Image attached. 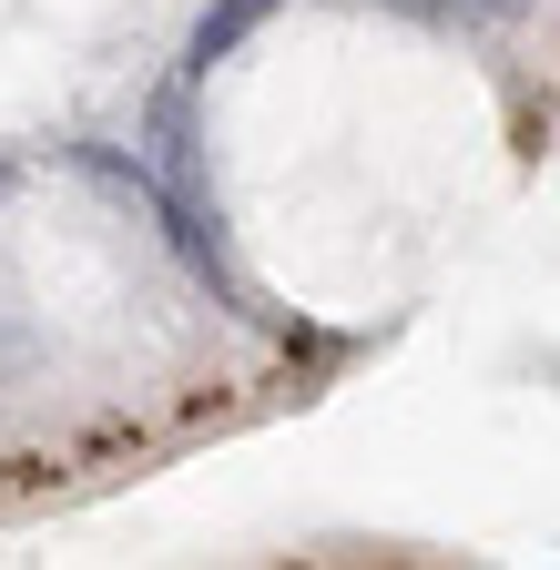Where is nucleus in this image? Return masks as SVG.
<instances>
[{
	"label": "nucleus",
	"mask_w": 560,
	"mask_h": 570,
	"mask_svg": "<svg viewBox=\"0 0 560 570\" xmlns=\"http://www.w3.org/2000/svg\"><path fill=\"white\" fill-rule=\"evenodd\" d=\"M265 11H275V0H215V11L194 21V41H184V71H215V61H225V51H235Z\"/></svg>",
	"instance_id": "nucleus-1"
},
{
	"label": "nucleus",
	"mask_w": 560,
	"mask_h": 570,
	"mask_svg": "<svg viewBox=\"0 0 560 570\" xmlns=\"http://www.w3.org/2000/svg\"><path fill=\"white\" fill-rule=\"evenodd\" d=\"M397 11H417V21H459V31H510V21H530V0H397Z\"/></svg>",
	"instance_id": "nucleus-2"
}]
</instances>
